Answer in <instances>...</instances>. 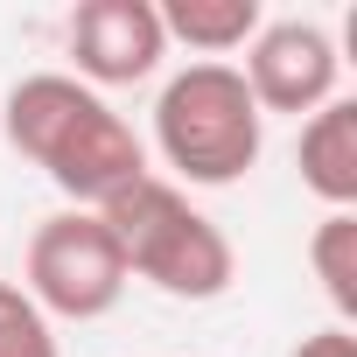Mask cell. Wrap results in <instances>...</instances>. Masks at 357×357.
<instances>
[{
    "mask_svg": "<svg viewBox=\"0 0 357 357\" xmlns=\"http://www.w3.org/2000/svg\"><path fill=\"white\" fill-rule=\"evenodd\" d=\"M308 266H315L336 322L350 329V315H357V211H322V225L308 231Z\"/></svg>",
    "mask_w": 357,
    "mask_h": 357,
    "instance_id": "9",
    "label": "cell"
},
{
    "mask_svg": "<svg viewBox=\"0 0 357 357\" xmlns=\"http://www.w3.org/2000/svg\"><path fill=\"white\" fill-rule=\"evenodd\" d=\"M287 357H357V336L343 329V322H329V329H315V336H301Z\"/></svg>",
    "mask_w": 357,
    "mask_h": 357,
    "instance_id": "11",
    "label": "cell"
},
{
    "mask_svg": "<svg viewBox=\"0 0 357 357\" xmlns=\"http://www.w3.org/2000/svg\"><path fill=\"white\" fill-rule=\"evenodd\" d=\"M266 119L238 77V63H183L154 98V154L175 190H231L259 168Z\"/></svg>",
    "mask_w": 357,
    "mask_h": 357,
    "instance_id": "3",
    "label": "cell"
},
{
    "mask_svg": "<svg viewBox=\"0 0 357 357\" xmlns=\"http://www.w3.org/2000/svg\"><path fill=\"white\" fill-rule=\"evenodd\" d=\"M63 50L77 84L112 91V84H147L168 56V36L154 0H77L63 22Z\"/></svg>",
    "mask_w": 357,
    "mask_h": 357,
    "instance_id": "6",
    "label": "cell"
},
{
    "mask_svg": "<svg viewBox=\"0 0 357 357\" xmlns=\"http://www.w3.org/2000/svg\"><path fill=\"white\" fill-rule=\"evenodd\" d=\"M119 259H126V280L140 273L154 294L168 301H218L231 280H238V252L225 238L218 218H204L190 204V190H175L168 175H133L126 190H112L98 204Z\"/></svg>",
    "mask_w": 357,
    "mask_h": 357,
    "instance_id": "2",
    "label": "cell"
},
{
    "mask_svg": "<svg viewBox=\"0 0 357 357\" xmlns=\"http://www.w3.org/2000/svg\"><path fill=\"white\" fill-rule=\"evenodd\" d=\"M0 357H63L56 322L22 294V280H0Z\"/></svg>",
    "mask_w": 357,
    "mask_h": 357,
    "instance_id": "10",
    "label": "cell"
},
{
    "mask_svg": "<svg viewBox=\"0 0 357 357\" xmlns=\"http://www.w3.org/2000/svg\"><path fill=\"white\" fill-rule=\"evenodd\" d=\"M238 77H245L259 119H266V112H294V119H301V112H322V105L336 98L343 56H336V43H329L322 22L287 15V22H266V29L245 43Z\"/></svg>",
    "mask_w": 357,
    "mask_h": 357,
    "instance_id": "5",
    "label": "cell"
},
{
    "mask_svg": "<svg viewBox=\"0 0 357 357\" xmlns=\"http://www.w3.org/2000/svg\"><path fill=\"white\" fill-rule=\"evenodd\" d=\"M22 294L50 315V322H98L119 308L126 294V259L105 231L98 211H56L29 231V259H22Z\"/></svg>",
    "mask_w": 357,
    "mask_h": 357,
    "instance_id": "4",
    "label": "cell"
},
{
    "mask_svg": "<svg viewBox=\"0 0 357 357\" xmlns=\"http://www.w3.org/2000/svg\"><path fill=\"white\" fill-rule=\"evenodd\" d=\"M0 133L22 161H36L70 197V211H98L112 190L147 175L140 133L105 105V91L77 84L70 70H29L0 98Z\"/></svg>",
    "mask_w": 357,
    "mask_h": 357,
    "instance_id": "1",
    "label": "cell"
},
{
    "mask_svg": "<svg viewBox=\"0 0 357 357\" xmlns=\"http://www.w3.org/2000/svg\"><path fill=\"white\" fill-rule=\"evenodd\" d=\"M161 36L168 50L183 43L197 63H225L231 50H245L259 29H266V8L259 0H161Z\"/></svg>",
    "mask_w": 357,
    "mask_h": 357,
    "instance_id": "8",
    "label": "cell"
},
{
    "mask_svg": "<svg viewBox=\"0 0 357 357\" xmlns=\"http://www.w3.org/2000/svg\"><path fill=\"white\" fill-rule=\"evenodd\" d=\"M301 190L322 211H350L357 204V98H329L322 112L301 119Z\"/></svg>",
    "mask_w": 357,
    "mask_h": 357,
    "instance_id": "7",
    "label": "cell"
}]
</instances>
